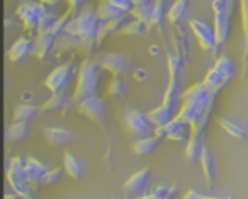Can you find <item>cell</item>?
Here are the masks:
<instances>
[{"label":"cell","mask_w":248,"mask_h":199,"mask_svg":"<svg viewBox=\"0 0 248 199\" xmlns=\"http://www.w3.org/2000/svg\"><path fill=\"white\" fill-rule=\"evenodd\" d=\"M151 172L150 169H142L137 173H134L124 185V192L128 195V197H132V198H138V197H142L145 195L150 183H151Z\"/></svg>","instance_id":"cell-11"},{"label":"cell","mask_w":248,"mask_h":199,"mask_svg":"<svg viewBox=\"0 0 248 199\" xmlns=\"http://www.w3.org/2000/svg\"><path fill=\"white\" fill-rule=\"evenodd\" d=\"M44 137L51 146H64L73 140V135L68 130L58 127H48L44 130Z\"/></svg>","instance_id":"cell-23"},{"label":"cell","mask_w":248,"mask_h":199,"mask_svg":"<svg viewBox=\"0 0 248 199\" xmlns=\"http://www.w3.org/2000/svg\"><path fill=\"white\" fill-rule=\"evenodd\" d=\"M33 41L31 38L26 36H20L17 38L9 48L7 51V58L12 63H17L25 60L26 57H29L31 54H33Z\"/></svg>","instance_id":"cell-15"},{"label":"cell","mask_w":248,"mask_h":199,"mask_svg":"<svg viewBox=\"0 0 248 199\" xmlns=\"http://www.w3.org/2000/svg\"><path fill=\"white\" fill-rule=\"evenodd\" d=\"M228 77L227 76H224L221 71H218L215 67H212L208 73H206V76H205V79H203V84H206L208 87H211L212 90H215V92H218V90H221L227 83H228Z\"/></svg>","instance_id":"cell-29"},{"label":"cell","mask_w":248,"mask_h":199,"mask_svg":"<svg viewBox=\"0 0 248 199\" xmlns=\"http://www.w3.org/2000/svg\"><path fill=\"white\" fill-rule=\"evenodd\" d=\"M158 50H160L158 47H151V48H150V52H153V54H158Z\"/></svg>","instance_id":"cell-50"},{"label":"cell","mask_w":248,"mask_h":199,"mask_svg":"<svg viewBox=\"0 0 248 199\" xmlns=\"http://www.w3.org/2000/svg\"><path fill=\"white\" fill-rule=\"evenodd\" d=\"M44 9H45V6L42 3L32 1V0H23V1H20L17 4L16 15L22 20L25 29H28V31H36L39 17H41Z\"/></svg>","instance_id":"cell-8"},{"label":"cell","mask_w":248,"mask_h":199,"mask_svg":"<svg viewBox=\"0 0 248 199\" xmlns=\"http://www.w3.org/2000/svg\"><path fill=\"white\" fill-rule=\"evenodd\" d=\"M150 29V25L142 22V20H138V19H131V22L121 31V33H125V35H145Z\"/></svg>","instance_id":"cell-37"},{"label":"cell","mask_w":248,"mask_h":199,"mask_svg":"<svg viewBox=\"0 0 248 199\" xmlns=\"http://www.w3.org/2000/svg\"><path fill=\"white\" fill-rule=\"evenodd\" d=\"M33 54L44 60L54 50H55V42H57V35L52 33L51 31L48 32H42V33H36V38L33 41Z\"/></svg>","instance_id":"cell-16"},{"label":"cell","mask_w":248,"mask_h":199,"mask_svg":"<svg viewBox=\"0 0 248 199\" xmlns=\"http://www.w3.org/2000/svg\"><path fill=\"white\" fill-rule=\"evenodd\" d=\"M135 199H155L153 195H150V194H145V195H142V197H138V198Z\"/></svg>","instance_id":"cell-49"},{"label":"cell","mask_w":248,"mask_h":199,"mask_svg":"<svg viewBox=\"0 0 248 199\" xmlns=\"http://www.w3.org/2000/svg\"><path fill=\"white\" fill-rule=\"evenodd\" d=\"M160 147V138L157 135H151V137H145V138H138L134 141L132 144V151L137 156H151L154 154Z\"/></svg>","instance_id":"cell-22"},{"label":"cell","mask_w":248,"mask_h":199,"mask_svg":"<svg viewBox=\"0 0 248 199\" xmlns=\"http://www.w3.org/2000/svg\"><path fill=\"white\" fill-rule=\"evenodd\" d=\"M147 77H148V73H147L144 68H137V70L134 71V79L138 80V82H144Z\"/></svg>","instance_id":"cell-44"},{"label":"cell","mask_w":248,"mask_h":199,"mask_svg":"<svg viewBox=\"0 0 248 199\" xmlns=\"http://www.w3.org/2000/svg\"><path fill=\"white\" fill-rule=\"evenodd\" d=\"M147 116L155 128H160V127H166L167 124H170L177 116V112H174L173 109L161 103L160 106L147 112Z\"/></svg>","instance_id":"cell-20"},{"label":"cell","mask_w":248,"mask_h":199,"mask_svg":"<svg viewBox=\"0 0 248 199\" xmlns=\"http://www.w3.org/2000/svg\"><path fill=\"white\" fill-rule=\"evenodd\" d=\"M218 71H221L224 76H227L228 79H232L237 73V66H235V61L227 55V54H222L217 58L215 61V66H214Z\"/></svg>","instance_id":"cell-31"},{"label":"cell","mask_w":248,"mask_h":199,"mask_svg":"<svg viewBox=\"0 0 248 199\" xmlns=\"http://www.w3.org/2000/svg\"><path fill=\"white\" fill-rule=\"evenodd\" d=\"M29 125L28 122H19L15 121L10 125L6 127V141H22L29 137Z\"/></svg>","instance_id":"cell-26"},{"label":"cell","mask_w":248,"mask_h":199,"mask_svg":"<svg viewBox=\"0 0 248 199\" xmlns=\"http://www.w3.org/2000/svg\"><path fill=\"white\" fill-rule=\"evenodd\" d=\"M190 0H176L167 12V19L171 23H180L186 19Z\"/></svg>","instance_id":"cell-28"},{"label":"cell","mask_w":248,"mask_h":199,"mask_svg":"<svg viewBox=\"0 0 248 199\" xmlns=\"http://www.w3.org/2000/svg\"><path fill=\"white\" fill-rule=\"evenodd\" d=\"M167 0H154V6H153V16H151V22L150 26H158L163 22V17L167 16Z\"/></svg>","instance_id":"cell-34"},{"label":"cell","mask_w":248,"mask_h":199,"mask_svg":"<svg viewBox=\"0 0 248 199\" xmlns=\"http://www.w3.org/2000/svg\"><path fill=\"white\" fill-rule=\"evenodd\" d=\"M74 74V67L73 63H64L58 67H55L45 79L44 84L51 93H58V92H65L68 83L71 82Z\"/></svg>","instance_id":"cell-6"},{"label":"cell","mask_w":248,"mask_h":199,"mask_svg":"<svg viewBox=\"0 0 248 199\" xmlns=\"http://www.w3.org/2000/svg\"><path fill=\"white\" fill-rule=\"evenodd\" d=\"M102 20L96 10L90 7H83L64 28L65 32L78 36L80 39H97Z\"/></svg>","instance_id":"cell-3"},{"label":"cell","mask_w":248,"mask_h":199,"mask_svg":"<svg viewBox=\"0 0 248 199\" xmlns=\"http://www.w3.org/2000/svg\"><path fill=\"white\" fill-rule=\"evenodd\" d=\"M183 199H232V198H221V197H206V195H202V194H199V192H196V191H193V189H189L187 192H186V195L183 197Z\"/></svg>","instance_id":"cell-42"},{"label":"cell","mask_w":248,"mask_h":199,"mask_svg":"<svg viewBox=\"0 0 248 199\" xmlns=\"http://www.w3.org/2000/svg\"><path fill=\"white\" fill-rule=\"evenodd\" d=\"M212 9H214V12H222V10H227L231 13L234 12L225 0H212Z\"/></svg>","instance_id":"cell-43"},{"label":"cell","mask_w":248,"mask_h":199,"mask_svg":"<svg viewBox=\"0 0 248 199\" xmlns=\"http://www.w3.org/2000/svg\"><path fill=\"white\" fill-rule=\"evenodd\" d=\"M96 12H97L102 22H109V20H112V19H115V17H118V16H121L124 13L122 10H119L118 7L110 4L108 0H100L99 4H97Z\"/></svg>","instance_id":"cell-32"},{"label":"cell","mask_w":248,"mask_h":199,"mask_svg":"<svg viewBox=\"0 0 248 199\" xmlns=\"http://www.w3.org/2000/svg\"><path fill=\"white\" fill-rule=\"evenodd\" d=\"M4 199H22L17 194H15V192H12V194H6L4 195Z\"/></svg>","instance_id":"cell-47"},{"label":"cell","mask_w":248,"mask_h":199,"mask_svg":"<svg viewBox=\"0 0 248 199\" xmlns=\"http://www.w3.org/2000/svg\"><path fill=\"white\" fill-rule=\"evenodd\" d=\"M67 1H68V9L73 13H76L78 10V7L81 6V3H83V0H67Z\"/></svg>","instance_id":"cell-45"},{"label":"cell","mask_w":248,"mask_h":199,"mask_svg":"<svg viewBox=\"0 0 248 199\" xmlns=\"http://www.w3.org/2000/svg\"><path fill=\"white\" fill-rule=\"evenodd\" d=\"M58 20V16H55L52 12H49L46 7L44 9L41 17H39V22H38V28H36V33H42V32H48V31H52L54 25L57 23Z\"/></svg>","instance_id":"cell-33"},{"label":"cell","mask_w":248,"mask_h":199,"mask_svg":"<svg viewBox=\"0 0 248 199\" xmlns=\"http://www.w3.org/2000/svg\"><path fill=\"white\" fill-rule=\"evenodd\" d=\"M124 122L129 134L137 137V140L155 135V127L151 124L147 114L138 109H134V108L126 109L124 114Z\"/></svg>","instance_id":"cell-5"},{"label":"cell","mask_w":248,"mask_h":199,"mask_svg":"<svg viewBox=\"0 0 248 199\" xmlns=\"http://www.w3.org/2000/svg\"><path fill=\"white\" fill-rule=\"evenodd\" d=\"M42 3H45V4H57L60 0H41Z\"/></svg>","instance_id":"cell-48"},{"label":"cell","mask_w":248,"mask_h":199,"mask_svg":"<svg viewBox=\"0 0 248 199\" xmlns=\"http://www.w3.org/2000/svg\"><path fill=\"white\" fill-rule=\"evenodd\" d=\"M153 6H154V1H153V3H147V4L134 6V9L131 10V16H132L134 19L142 20V22H145V23L150 25L151 16H153Z\"/></svg>","instance_id":"cell-35"},{"label":"cell","mask_w":248,"mask_h":199,"mask_svg":"<svg viewBox=\"0 0 248 199\" xmlns=\"http://www.w3.org/2000/svg\"><path fill=\"white\" fill-rule=\"evenodd\" d=\"M215 96L217 92L203 83L190 86L183 93V102L177 118L189 124L193 134H205L215 103Z\"/></svg>","instance_id":"cell-1"},{"label":"cell","mask_w":248,"mask_h":199,"mask_svg":"<svg viewBox=\"0 0 248 199\" xmlns=\"http://www.w3.org/2000/svg\"><path fill=\"white\" fill-rule=\"evenodd\" d=\"M129 16H131V13H122L121 16H118V17H115V19H112V20H109V22H105L108 31H109V32H112V31L121 32V31L131 22Z\"/></svg>","instance_id":"cell-39"},{"label":"cell","mask_w":248,"mask_h":199,"mask_svg":"<svg viewBox=\"0 0 248 199\" xmlns=\"http://www.w3.org/2000/svg\"><path fill=\"white\" fill-rule=\"evenodd\" d=\"M189 26L192 29V32L195 33L199 45L206 50V51H214L218 48V42H217V36H215V31L214 26L208 25L206 22L198 19V17H192L189 19Z\"/></svg>","instance_id":"cell-9"},{"label":"cell","mask_w":248,"mask_h":199,"mask_svg":"<svg viewBox=\"0 0 248 199\" xmlns=\"http://www.w3.org/2000/svg\"><path fill=\"white\" fill-rule=\"evenodd\" d=\"M174 194L176 188L169 183H157L150 189V195H153L155 199H171Z\"/></svg>","instance_id":"cell-36"},{"label":"cell","mask_w":248,"mask_h":199,"mask_svg":"<svg viewBox=\"0 0 248 199\" xmlns=\"http://www.w3.org/2000/svg\"><path fill=\"white\" fill-rule=\"evenodd\" d=\"M81 45V39L73 33H68L65 31H62L58 36H57V42H55V50L57 51H73V50H80Z\"/></svg>","instance_id":"cell-27"},{"label":"cell","mask_w":248,"mask_h":199,"mask_svg":"<svg viewBox=\"0 0 248 199\" xmlns=\"http://www.w3.org/2000/svg\"><path fill=\"white\" fill-rule=\"evenodd\" d=\"M201 165H202V172H203L208 188H214L218 179V160L209 147L205 149L203 156L201 159Z\"/></svg>","instance_id":"cell-13"},{"label":"cell","mask_w":248,"mask_h":199,"mask_svg":"<svg viewBox=\"0 0 248 199\" xmlns=\"http://www.w3.org/2000/svg\"><path fill=\"white\" fill-rule=\"evenodd\" d=\"M206 147L205 134H192L190 140L186 143V157L190 162H201Z\"/></svg>","instance_id":"cell-21"},{"label":"cell","mask_w":248,"mask_h":199,"mask_svg":"<svg viewBox=\"0 0 248 199\" xmlns=\"http://www.w3.org/2000/svg\"><path fill=\"white\" fill-rule=\"evenodd\" d=\"M48 172V167L33 157H25V175L29 185L33 188L41 183L42 178Z\"/></svg>","instance_id":"cell-18"},{"label":"cell","mask_w":248,"mask_h":199,"mask_svg":"<svg viewBox=\"0 0 248 199\" xmlns=\"http://www.w3.org/2000/svg\"><path fill=\"white\" fill-rule=\"evenodd\" d=\"M100 66L96 63V60L86 58L81 61L78 74H77V82H76V89L73 93V102H83L87 98L96 96L97 89H99V82H100Z\"/></svg>","instance_id":"cell-2"},{"label":"cell","mask_w":248,"mask_h":199,"mask_svg":"<svg viewBox=\"0 0 248 199\" xmlns=\"http://www.w3.org/2000/svg\"><path fill=\"white\" fill-rule=\"evenodd\" d=\"M192 134H193L192 127L186 122L180 121L177 116L166 127L155 128V135L158 138H167V140L176 141V143H187L190 140Z\"/></svg>","instance_id":"cell-7"},{"label":"cell","mask_w":248,"mask_h":199,"mask_svg":"<svg viewBox=\"0 0 248 199\" xmlns=\"http://www.w3.org/2000/svg\"><path fill=\"white\" fill-rule=\"evenodd\" d=\"M62 178V170L61 169H48L45 176L41 181V186H54L57 185Z\"/></svg>","instance_id":"cell-40"},{"label":"cell","mask_w":248,"mask_h":199,"mask_svg":"<svg viewBox=\"0 0 248 199\" xmlns=\"http://www.w3.org/2000/svg\"><path fill=\"white\" fill-rule=\"evenodd\" d=\"M214 31L217 36L218 47L227 42L231 31V12H214Z\"/></svg>","instance_id":"cell-14"},{"label":"cell","mask_w":248,"mask_h":199,"mask_svg":"<svg viewBox=\"0 0 248 199\" xmlns=\"http://www.w3.org/2000/svg\"><path fill=\"white\" fill-rule=\"evenodd\" d=\"M154 0H132L134 6H138V4H147V3H153Z\"/></svg>","instance_id":"cell-46"},{"label":"cell","mask_w":248,"mask_h":199,"mask_svg":"<svg viewBox=\"0 0 248 199\" xmlns=\"http://www.w3.org/2000/svg\"><path fill=\"white\" fill-rule=\"evenodd\" d=\"M108 1L115 7H118L119 10H122L124 13H131V10L134 9L132 0H108Z\"/></svg>","instance_id":"cell-41"},{"label":"cell","mask_w":248,"mask_h":199,"mask_svg":"<svg viewBox=\"0 0 248 199\" xmlns=\"http://www.w3.org/2000/svg\"><path fill=\"white\" fill-rule=\"evenodd\" d=\"M6 179L12 191L17 194L20 198H33L32 186L29 185L26 175H25V157L15 156L6 162Z\"/></svg>","instance_id":"cell-4"},{"label":"cell","mask_w":248,"mask_h":199,"mask_svg":"<svg viewBox=\"0 0 248 199\" xmlns=\"http://www.w3.org/2000/svg\"><path fill=\"white\" fill-rule=\"evenodd\" d=\"M39 108H36L35 105L31 103H17L13 109V121H19V122H31L33 121L38 114H39Z\"/></svg>","instance_id":"cell-24"},{"label":"cell","mask_w":248,"mask_h":199,"mask_svg":"<svg viewBox=\"0 0 248 199\" xmlns=\"http://www.w3.org/2000/svg\"><path fill=\"white\" fill-rule=\"evenodd\" d=\"M62 166H64V172H65L71 179H74V181H81V179L84 178V173H86L84 162H83L78 156H76V154L67 151V153L64 154V159H62Z\"/></svg>","instance_id":"cell-19"},{"label":"cell","mask_w":248,"mask_h":199,"mask_svg":"<svg viewBox=\"0 0 248 199\" xmlns=\"http://www.w3.org/2000/svg\"><path fill=\"white\" fill-rule=\"evenodd\" d=\"M241 4V19H243V32H244V60L248 61V0H240Z\"/></svg>","instance_id":"cell-38"},{"label":"cell","mask_w":248,"mask_h":199,"mask_svg":"<svg viewBox=\"0 0 248 199\" xmlns=\"http://www.w3.org/2000/svg\"><path fill=\"white\" fill-rule=\"evenodd\" d=\"M108 93L115 99H124L128 95V83L122 76H113V79L109 82Z\"/></svg>","instance_id":"cell-30"},{"label":"cell","mask_w":248,"mask_h":199,"mask_svg":"<svg viewBox=\"0 0 248 199\" xmlns=\"http://www.w3.org/2000/svg\"><path fill=\"white\" fill-rule=\"evenodd\" d=\"M218 124L221 125V128L225 133H228L231 137H234L237 140H247L248 138V127L235 116L225 115L218 119Z\"/></svg>","instance_id":"cell-17"},{"label":"cell","mask_w":248,"mask_h":199,"mask_svg":"<svg viewBox=\"0 0 248 199\" xmlns=\"http://www.w3.org/2000/svg\"><path fill=\"white\" fill-rule=\"evenodd\" d=\"M96 63L106 71L112 73L113 76H122L128 73L131 68V60L118 52H103L99 54Z\"/></svg>","instance_id":"cell-10"},{"label":"cell","mask_w":248,"mask_h":199,"mask_svg":"<svg viewBox=\"0 0 248 199\" xmlns=\"http://www.w3.org/2000/svg\"><path fill=\"white\" fill-rule=\"evenodd\" d=\"M73 99L68 98L67 92H58V93H52L51 98L42 103V106L39 108L42 112L45 111H61L64 108H67L71 103Z\"/></svg>","instance_id":"cell-25"},{"label":"cell","mask_w":248,"mask_h":199,"mask_svg":"<svg viewBox=\"0 0 248 199\" xmlns=\"http://www.w3.org/2000/svg\"><path fill=\"white\" fill-rule=\"evenodd\" d=\"M78 111L80 114H83L86 118L92 119L93 122H103L108 116V106L106 103L96 95L92 98L84 99L83 102L78 103Z\"/></svg>","instance_id":"cell-12"}]
</instances>
